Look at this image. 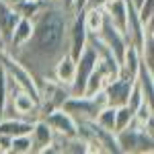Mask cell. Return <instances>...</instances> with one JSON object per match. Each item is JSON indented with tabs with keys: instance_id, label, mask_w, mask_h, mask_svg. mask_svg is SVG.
Wrapping results in <instances>:
<instances>
[{
	"instance_id": "6da1fadb",
	"label": "cell",
	"mask_w": 154,
	"mask_h": 154,
	"mask_svg": "<svg viewBox=\"0 0 154 154\" xmlns=\"http://www.w3.org/2000/svg\"><path fill=\"white\" fill-rule=\"evenodd\" d=\"M72 14L74 11L43 2L41 11L33 17V33L29 41L11 54L35 76V80L49 78L54 64L68 51V29Z\"/></svg>"
},
{
	"instance_id": "7a4b0ae2",
	"label": "cell",
	"mask_w": 154,
	"mask_h": 154,
	"mask_svg": "<svg viewBox=\"0 0 154 154\" xmlns=\"http://www.w3.org/2000/svg\"><path fill=\"white\" fill-rule=\"evenodd\" d=\"M115 142L119 146V152H128V154L148 152L150 154L154 150V134L131 121L128 128H123V130H119L115 134Z\"/></svg>"
},
{
	"instance_id": "3957f363",
	"label": "cell",
	"mask_w": 154,
	"mask_h": 154,
	"mask_svg": "<svg viewBox=\"0 0 154 154\" xmlns=\"http://www.w3.org/2000/svg\"><path fill=\"white\" fill-rule=\"evenodd\" d=\"M105 105H107V99H105V93L101 91L95 97H84V95L66 97V101L62 103V109L68 111L76 121H88V119H95L97 111Z\"/></svg>"
},
{
	"instance_id": "277c9868",
	"label": "cell",
	"mask_w": 154,
	"mask_h": 154,
	"mask_svg": "<svg viewBox=\"0 0 154 154\" xmlns=\"http://www.w3.org/2000/svg\"><path fill=\"white\" fill-rule=\"evenodd\" d=\"M0 62H2V66H4L6 74H8L12 80L19 84V88L25 91V93H29V95L39 103V84H37L35 76L27 70L19 60H14L11 54H6L4 49L0 51Z\"/></svg>"
},
{
	"instance_id": "5b68a950",
	"label": "cell",
	"mask_w": 154,
	"mask_h": 154,
	"mask_svg": "<svg viewBox=\"0 0 154 154\" xmlns=\"http://www.w3.org/2000/svg\"><path fill=\"white\" fill-rule=\"evenodd\" d=\"M41 117L45 119V123L51 128L56 138H74L78 134V121L72 117L68 111H64L62 107L51 109Z\"/></svg>"
},
{
	"instance_id": "8992f818",
	"label": "cell",
	"mask_w": 154,
	"mask_h": 154,
	"mask_svg": "<svg viewBox=\"0 0 154 154\" xmlns=\"http://www.w3.org/2000/svg\"><path fill=\"white\" fill-rule=\"evenodd\" d=\"M134 80H136V78L121 76V74H119L117 78L109 80V82L105 84V88H103L105 99H107V105H113V107L125 105V103H128V97H130L131 86H134Z\"/></svg>"
},
{
	"instance_id": "52a82bcc",
	"label": "cell",
	"mask_w": 154,
	"mask_h": 154,
	"mask_svg": "<svg viewBox=\"0 0 154 154\" xmlns=\"http://www.w3.org/2000/svg\"><path fill=\"white\" fill-rule=\"evenodd\" d=\"M97 35L101 37V41L113 51V56H115L117 62H119L121 56H123V51H125V48H128V39H125V35H123L117 27L107 19V17H105V23H103V27H101V31H99Z\"/></svg>"
},
{
	"instance_id": "ba28073f",
	"label": "cell",
	"mask_w": 154,
	"mask_h": 154,
	"mask_svg": "<svg viewBox=\"0 0 154 154\" xmlns=\"http://www.w3.org/2000/svg\"><path fill=\"white\" fill-rule=\"evenodd\" d=\"M31 33H33V19L21 17V19L17 21V25H14V29H12L11 39H8L6 45H4V51H6V54H14L21 45H25V43L29 41Z\"/></svg>"
},
{
	"instance_id": "9c48e42d",
	"label": "cell",
	"mask_w": 154,
	"mask_h": 154,
	"mask_svg": "<svg viewBox=\"0 0 154 154\" xmlns=\"http://www.w3.org/2000/svg\"><path fill=\"white\" fill-rule=\"evenodd\" d=\"M29 136H31V142H33V154H37V152L43 154V150H45L49 144L54 142V138H56L54 131H51V128L45 123L43 117L33 119V125H31Z\"/></svg>"
},
{
	"instance_id": "30bf717a",
	"label": "cell",
	"mask_w": 154,
	"mask_h": 154,
	"mask_svg": "<svg viewBox=\"0 0 154 154\" xmlns=\"http://www.w3.org/2000/svg\"><path fill=\"white\" fill-rule=\"evenodd\" d=\"M74 74H76V58L70 56L68 51L62 56V58L54 64V70H51V78L58 80L60 84L68 86L70 88L72 80H74Z\"/></svg>"
},
{
	"instance_id": "8fae6325",
	"label": "cell",
	"mask_w": 154,
	"mask_h": 154,
	"mask_svg": "<svg viewBox=\"0 0 154 154\" xmlns=\"http://www.w3.org/2000/svg\"><path fill=\"white\" fill-rule=\"evenodd\" d=\"M103 11H105L107 19L125 35V27H128V2L125 0H109L103 6Z\"/></svg>"
},
{
	"instance_id": "7c38bea8",
	"label": "cell",
	"mask_w": 154,
	"mask_h": 154,
	"mask_svg": "<svg viewBox=\"0 0 154 154\" xmlns=\"http://www.w3.org/2000/svg\"><path fill=\"white\" fill-rule=\"evenodd\" d=\"M19 19H21L19 12L14 11L11 4H6L4 0H0V39H2L4 45L11 39V33H12V29H14V25H17Z\"/></svg>"
},
{
	"instance_id": "4fadbf2b",
	"label": "cell",
	"mask_w": 154,
	"mask_h": 154,
	"mask_svg": "<svg viewBox=\"0 0 154 154\" xmlns=\"http://www.w3.org/2000/svg\"><path fill=\"white\" fill-rule=\"evenodd\" d=\"M140 51L138 48H134L131 43H128V48L123 51V56L119 60V74L121 76H130V78H136V72H138V66H140Z\"/></svg>"
},
{
	"instance_id": "5bb4252c",
	"label": "cell",
	"mask_w": 154,
	"mask_h": 154,
	"mask_svg": "<svg viewBox=\"0 0 154 154\" xmlns=\"http://www.w3.org/2000/svg\"><path fill=\"white\" fill-rule=\"evenodd\" d=\"M136 84L140 86L144 95V101L152 103V97H154V70L148 68L144 62H140L138 66V72H136Z\"/></svg>"
},
{
	"instance_id": "9a60e30c",
	"label": "cell",
	"mask_w": 154,
	"mask_h": 154,
	"mask_svg": "<svg viewBox=\"0 0 154 154\" xmlns=\"http://www.w3.org/2000/svg\"><path fill=\"white\" fill-rule=\"evenodd\" d=\"M82 19H84V27H86V33H99L101 27L105 23V11L103 8H97V6H86L82 8Z\"/></svg>"
},
{
	"instance_id": "2e32d148",
	"label": "cell",
	"mask_w": 154,
	"mask_h": 154,
	"mask_svg": "<svg viewBox=\"0 0 154 154\" xmlns=\"http://www.w3.org/2000/svg\"><path fill=\"white\" fill-rule=\"evenodd\" d=\"M95 123H97V125H101L103 130L115 134V107H113V105L101 107V109L97 111V115H95Z\"/></svg>"
},
{
	"instance_id": "e0dca14e",
	"label": "cell",
	"mask_w": 154,
	"mask_h": 154,
	"mask_svg": "<svg viewBox=\"0 0 154 154\" xmlns=\"http://www.w3.org/2000/svg\"><path fill=\"white\" fill-rule=\"evenodd\" d=\"M8 154H33V142H31V136H29V134L12 136Z\"/></svg>"
},
{
	"instance_id": "ac0fdd59",
	"label": "cell",
	"mask_w": 154,
	"mask_h": 154,
	"mask_svg": "<svg viewBox=\"0 0 154 154\" xmlns=\"http://www.w3.org/2000/svg\"><path fill=\"white\" fill-rule=\"evenodd\" d=\"M131 121H134V111L128 105H119L115 107V134L123 128H128Z\"/></svg>"
},
{
	"instance_id": "d6986e66",
	"label": "cell",
	"mask_w": 154,
	"mask_h": 154,
	"mask_svg": "<svg viewBox=\"0 0 154 154\" xmlns=\"http://www.w3.org/2000/svg\"><path fill=\"white\" fill-rule=\"evenodd\" d=\"M41 6H43V0H23L19 6H14V11L19 12V17H29V19H33L37 12L41 11Z\"/></svg>"
},
{
	"instance_id": "ffe728a7",
	"label": "cell",
	"mask_w": 154,
	"mask_h": 154,
	"mask_svg": "<svg viewBox=\"0 0 154 154\" xmlns=\"http://www.w3.org/2000/svg\"><path fill=\"white\" fill-rule=\"evenodd\" d=\"M6 103H8V84H6V72H4V66H2V62H0V119L4 117Z\"/></svg>"
},
{
	"instance_id": "44dd1931",
	"label": "cell",
	"mask_w": 154,
	"mask_h": 154,
	"mask_svg": "<svg viewBox=\"0 0 154 154\" xmlns=\"http://www.w3.org/2000/svg\"><path fill=\"white\" fill-rule=\"evenodd\" d=\"M138 17H140V21L144 25L152 21L154 19V0H144L140 4V8H138Z\"/></svg>"
},
{
	"instance_id": "7402d4cb",
	"label": "cell",
	"mask_w": 154,
	"mask_h": 154,
	"mask_svg": "<svg viewBox=\"0 0 154 154\" xmlns=\"http://www.w3.org/2000/svg\"><path fill=\"white\" fill-rule=\"evenodd\" d=\"M45 4H51V6H60V8H66V11H72V0H43Z\"/></svg>"
},
{
	"instance_id": "603a6c76",
	"label": "cell",
	"mask_w": 154,
	"mask_h": 154,
	"mask_svg": "<svg viewBox=\"0 0 154 154\" xmlns=\"http://www.w3.org/2000/svg\"><path fill=\"white\" fill-rule=\"evenodd\" d=\"M109 0H86V6H97V8H103ZM84 6V8H86Z\"/></svg>"
},
{
	"instance_id": "cb8c5ba5",
	"label": "cell",
	"mask_w": 154,
	"mask_h": 154,
	"mask_svg": "<svg viewBox=\"0 0 154 154\" xmlns=\"http://www.w3.org/2000/svg\"><path fill=\"white\" fill-rule=\"evenodd\" d=\"M84 6H86V0H72V11H74V12L82 11Z\"/></svg>"
},
{
	"instance_id": "d4e9b609",
	"label": "cell",
	"mask_w": 154,
	"mask_h": 154,
	"mask_svg": "<svg viewBox=\"0 0 154 154\" xmlns=\"http://www.w3.org/2000/svg\"><path fill=\"white\" fill-rule=\"evenodd\" d=\"M131 4H134V6H136V11H138V8H140V4H142L144 0H130Z\"/></svg>"
},
{
	"instance_id": "484cf974",
	"label": "cell",
	"mask_w": 154,
	"mask_h": 154,
	"mask_svg": "<svg viewBox=\"0 0 154 154\" xmlns=\"http://www.w3.org/2000/svg\"><path fill=\"white\" fill-rule=\"evenodd\" d=\"M2 49H4V43H2V39H0V51H2Z\"/></svg>"
}]
</instances>
